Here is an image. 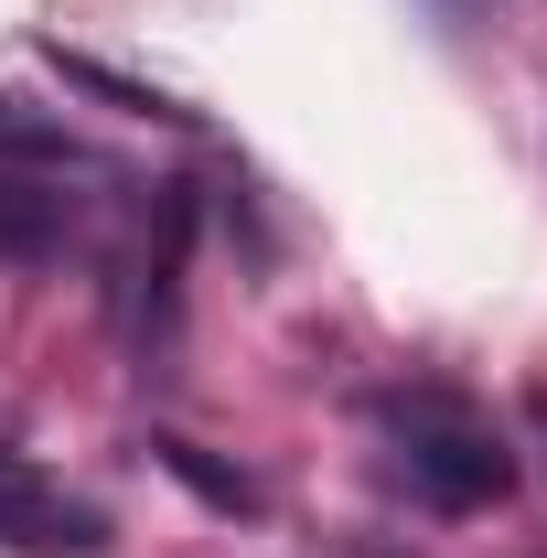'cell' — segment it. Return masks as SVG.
I'll use <instances>...</instances> for the list:
<instances>
[{
	"label": "cell",
	"mask_w": 547,
	"mask_h": 558,
	"mask_svg": "<svg viewBox=\"0 0 547 558\" xmlns=\"http://www.w3.org/2000/svg\"><path fill=\"white\" fill-rule=\"evenodd\" d=\"M376 440H387V473L409 484V505L429 515H494L515 494V440L451 387H387Z\"/></svg>",
	"instance_id": "1"
},
{
	"label": "cell",
	"mask_w": 547,
	"mask_h": 558,
	"mask_svg": "<svg viewBox=\"0 0 547 558\" xmlns=\"http://www.w3.org/2000/svg\"><path fill=\"white\" fill-rule=\"evenodd\" d=\"M0 548L11 558H108V515L86 494H65L44 462L0 451Z\"/></svg>",
	"instance_id": "2"
},
{
	"label": "cell",
	"mask_w": 547,
	"mask_h": 558,
	"mask_svg": "<svg viewBox=\"0 0 547 558\" xmlns=\"http://www.w3.org/2000/svg\"><path fill=\"white\" fill-rule=\"evenodd\" d=\"M183 258H194V183H161V247L139 269V376H172L183 354Z\"/></svg>",
	"instance_id": "3"
},
{
	"label": "cell",
	"mask_w": 547,
	"mask_h": 558,
	"mask_svg": "<svg viewBox=\"0 0 547 558\" xmlns=\"http://www.w3.org/2000/svg\"><path fill=\"white\" fill-rule=\"evenodd\" d=\"M75 247V205L33 172H0V269H54Z\"/></svg>",
	"instance_id": "4"
},
{
	"label": "cell",
	"mask_w": 547,
	"mask_h": 558,
	"mask_svg": "<svg viewBox=\"0 0 547 558\" xmlns=\"http://www.w3.org/2000/svg\"><path fill=\"white\" fill-rule=\"evenodd\" d=\"M44 65L65 75L75 97L119 108V119H161V130H194V108H183V97H161V86H139V75H119L108 54H75V44H44Z\"/></svg>",
	"instance_id": "5"
},
{
	"label": "cell",
	"mask_w": 547,
	"mask_h": 558,
	"mask_svg": "<svg viewBox=\"0 0 547 558\" xmlns=\"http://www.w3.org/2000/svg\"><path fill=\"white\" fill-rule=\"evenodd\" d=\"M150 462L172 473V484L194 494V505H215V515H258L269 494H258V473H236V462H215L205 440H183V429H150Z\"/></svg>",
	"instance_id": "6"
},
{
	"label": "cell",
	"mask_w": 547,
	"mask_h": 558,
	"mask_svg": "<svg viewBox=\"0 0 547 558\" xmlns=\"http://www.w3.org/2000/svg\"><path fill=\"white\" fill-rule=\"evenodd\" d=\"M0 150H11V161H65V130H44V119H22V108L0 97Z\"/></svg>",
	"instance_id": "7"
},
{
	"label": "cell",
	"mask_w": 547,
	"mask_h": 558,
	"mask_svg": "<svg viewBox=\"0 0 547 558\" xmlns=\"http://www.w3.org/2000/svg\"><path fill=\"white\" fill-rule=\"evenodd\" d=\"M526 429H537V451H547V387H526Z\"/></svg>",
	"instance_id": "8"
},
{
	"label": "cell",
	"mask_w": 547,
	"mask_h": 558,
	"mask_svg": "<svg viewBox=\"0 0 547 558\" xmlns=\"http://www.w3.org/2000/svg\"><path fill=\"white\" fill-rule=\"evenodd\" d=\"M440 11H451V22H462V11H473V0H440Z\"/></svg>",
	"instance_id": "9"
}]
</instances>
